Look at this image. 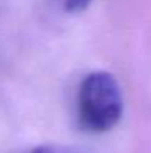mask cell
I'll return each instance as SVG.
<instances>
[{
	"label": "cell",
	"mask_w": 151,
	"mask_h": 153,
	"mask_svg": "<svg viewBox=\"0 0 151 153\" xmlns=\"http://www.w3.org/2000/svg\"><path fill=\"white\" fill-rule=\"evenodd\" d=\"M124 112L120 85L109 72H91L83 78L77 98L78 122L93 134L116 127Z\"/></svg>",
	"instance_id": "obj_1"
},
{
	"label": "cell",
	"mask_w": 151,
	"mask_h": 153,
	"mask_svg": "<svg viewBox=\"0 0 151 153\" xmlns=\"http://www.w3.org/2000/svg\"><path fill=\"white\" fill-rule=\"evenodd\" d=\"M63 12L67 13H78L86 10L89 5H91L93 0H54Z\"/></svg>",
	"instance_id": "obj_2"
},
{
	"label": "cell",
	"mask_w": 151,
	"mask_h": 153,
	"mask_svg": "<svg viewBox=\"0 0 151 153\" xmlns=\"http://www.w3.org/2000/svg\"><path fill=\"white\" fill-rule=\"evenodd\" d=\"M31 153H55V152L50 147H39V148H36V150H33Z\"/></svg>",
	"instance_id": "obj_3"
}]
</instances>
